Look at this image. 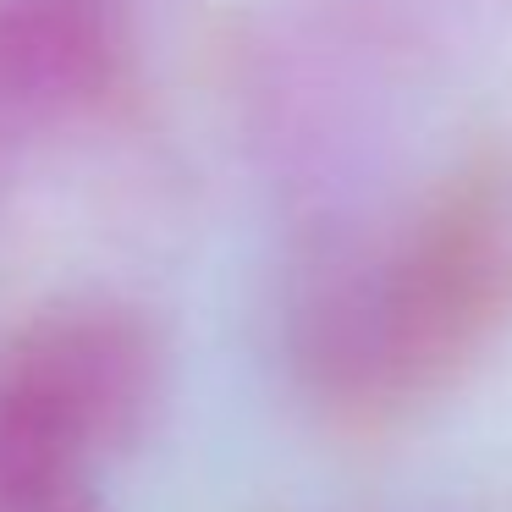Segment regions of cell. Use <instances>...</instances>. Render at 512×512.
<instances>
[{
	"label": "cell",
	"mask_w": 512,
	"mask_h": 512,
	"mask_svg": "<svg viewBox=\"0 0 512 512\" xmlns=\"http://www.w3.org/2000/svg\"><path fill=\"white\" fill-rule=\"evenodd\" d=\"M512 325V182H441L303 259L287 364L320 413L391 424L441 397Z\"/></svg>",
	"instance_id": "1"
},
{
	"label": "cell",
	"mask_w": 512,
	"mask_h": 512,
	"mask_svg": "<svg viewBox=\"0 0 512 512\" xmlns=\"http://www.w3.org/2000/svg\"><path fill=\"white\" fill-rule=\"evenodd\" d=\"M166 391L160 331L127 303H61L0 347V512H111Z\"/></svg>",
	"instance_id": "2"
},
{
	"label": "cell",
	"mask_w": 512,
	"mask_h": 512,
	"mask_svg": "<svg viewBox=\"0 0 512 512\" xmlns=\"http://www.w3.org/2000/svg\"><path fill=\"white\" fill-rule=\"evenodd\" d=\"M116 56L111 0H0V149L94 105Z\"/></svg>",
	"instance_id": "3"
}]
</instances>
